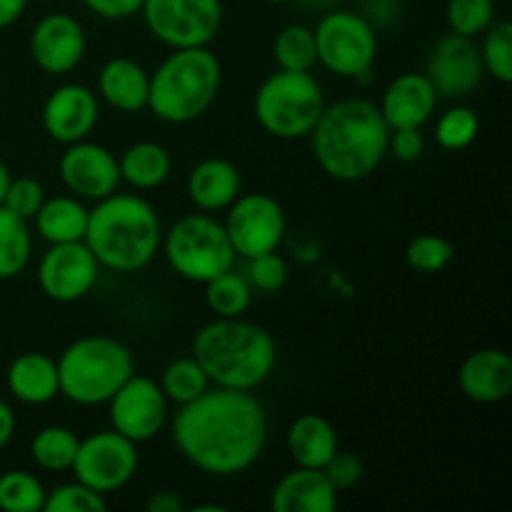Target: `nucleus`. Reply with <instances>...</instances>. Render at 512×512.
Wrapping results in <instances>:
<instances>
[{
	"mask_svg": "<svg viewBox=\"0 0 512 512\" xmlns=\"http://www.w3.org/2000/svg\"><path fill=\"white\" fill-rule=\"evenodd\" d=\"M83 3L90 13H95L98 18L105 20L133 18V15L140 13V8H143V0H83Z\"/></svg>",
	"mask_w": 512,
	"mask_h": 512,
	"instance_id": "37998d69",
	"label": "nucleus"
},
{
	"mask_svg": "<svg viewBox=\"0 0 512 512\" xmlns=\"http://www.w3.org/2000/svg\"><path fill=\"white\" fill-rule=\"evenodd\" d=\"M220 80L223 68L208 45L175 48L150 75V113L170 125L193 123L215 103Z\"/></svg>",
	"mask_w": 512,
	"mask_h": 512,
	"instance_id": "39448f33",
	"label": "nucleus"
},
{
	"mask_svg": "<svg viewBox=\"0 0 512 512\" xmlns=\"http://www.w3.org/2000/svg\"><path fill=\"white\" fill-rule=\"evenodd\" d=\"M35 233L48 245L78 243L88 228V208L75 195H55L45 198L33 218Z\"/></svg>",
	"mask_w": 512,
	"mask_h": 512,
	"instance_id": "a878e982",
	"label": "nucleus"
},
{
	"mask_svg": "<svg viewBox=\"0 0 512 512\" xmlns=\"http://www.w3.org/2000/svg\"><path fill=\"white\" fill-rule=\"evenodd\" d=\"M458 385L473 403H500L512 393V358L500 348L475 350L460 365Z\"/></svg>",
	"mask_w": 512,
	"mask_h": 512,
	"instance_id": "aec40b11",
	"label": "nucleus"
},
{
	"mask_svg": "<svg viewBox=\"0 0 512 512\" xmlns=\"http://www.w3.org/2000/svg\"><path fill=\"white\" fill-rule=\"evenodd\" d=\"M485 73L493 75L503 85L512 83V25L508 20H498L485 30V40L480 45Z\"/></svg>",
	"mask_w": 512,
	"mask_h": 512,
	"instance_id": "f704fd0d",
	"label": "nucleus"
},
{
	"mask_svg": "<svg viewBox=\"0 0 512 512\" xmlns=\"http://www.w3.org/2000/svg\"><path fill=\"white\" fill-rule=\"evenodd\" d=\"M193 358L210 385L255 390L273 375L278 348L273 335L243 318H215L195 333Z\"/></svg>",
	"mask_w": 512,
	"mask_h": 512,
	"instance_id": "20e7f679",
	"label": "nucleus"
},
{
	"mask_svg": "<svg viewBox=\"0 0 512 512\" xmlns=\"http://www.w3.org/2000/svg\"><path fill=\"white\" fill-rule=\"evenodd\" d=\"M170 435L200 473L230 478L253 468L268 443V413L253 390L213 388L180 405Z\"/></svg>",
	"mask_w": 512,
	"mask_h": 512,
	"instance_id": "f257e3e1",
	"label": "nucleus"
},
{
	"mask_svg": "<svg viewBox=\"0 0 512 512\" xmlns=\"http://www.w3.org/2000/svg\"><path fill=\"white\" fill-rule=\"evenodd\" d=\"M33 238L28 220L18 218L0 205V280L18 278L30 263Z\"/></svg>",
	"mask_w": 512,
	"mask_h": 512,
	"instance_id": "cd10ccee",
	"label": "nucleus"
},
{
	"mask_svg": "<svg viewBox=\"0 0 512 512\" xmlns=\"http://www.w3.org/2000/svg\"><path fill=\"white\" fill-rule=\"evenodd\" d=\"M308 5H313V8H330V5L335 3V0H305Z\"/></svg>",
	"mask_w": 512,
	"mask_h": 512,
	"instance_id": "8fccbe9b",
	"label": "nucleus"
},
{
	"mask_svg": "<svg viewBox=\"0 0 512 512\" xmlns=\"http://www.w3.org/2000/svg\"><path fill=\"white\" fill-rule=\"evenodd\" d=\"M188 195L203 213L225 210L240 195V170L225 158L200 160L188 175Z\"/></svg>",
	"mask_w": 512,
	"mask_h": 512,
	"instance_id": "b1692460",
	"label": "nucleus"
},
{
	"mask_svg": "<svg viewBox=\"0 0 512 512\" xmlns=\"http://www.w3.org/2000/svg\"><path fill=\"white\" fill-rule=\"evenodd\" d=\"M60 395L73 405H105L115 390L135 373L133 353L108 335L73 340L55 360Z\"/></svg>",
	"mask_w": 512,
	"mask_h": 512,
	"instance_id": "423d86ee",
	"label": "nucleus"
},
{
	"mask_svg": "<svg viewBox=\"0 0 512 512\" xmlns=\"http://www.w3.org/2000/svg\"><path fill=\"white\" fill-rule=\"evenodd\" d=\"M275 512H335L338 490L318 468H295L278 480L270 498Z\"/></svg>",
	"mask_w": 512,
	"mask_h": 512,
	"instance_id": "412c9836",
	"label": "nucleus"
},
{
	"mask_svg": "<svg viewBox=\"0 0 512 512\" xmlns=\"http://www.w3.org/2000/svg\"><path fill=\"white\" fill-rule=\"evenodd\" d=\"M58 173L75 198L93 203L113 195L120 185L118 158L103 145L90 143L88 138L65 145L58 160Z\"/></svg>",
	"mask_w": 512,
	"mask_h": 512,
	"instance_id": "dca6fc26",
	"label": "nucleus"
},
{
	"mask_svg": "<svg viewBox=\"0 0 512 512\" xmlns=\"http://www.w3.org/2000/svg\"><path fill=\"white\" fill-rule=\"evenodd\" d=\"M8 390L25 405H45L60 395L58 365L45 353H20L5 375Z\"/></svg>",
	"mask_w": 512,
	"mask_h": 512,
	"instance_id": "5701e85b",
	"label": "nucleus"
},
{
	"mask_svg": "<svg viewBox=\"0 0 512 512\" xmlns=\"http://www.w3.org/2000/svg\"><path fill=\"white\" fill-rule=\"evenodd\" d=\"M323 473L328 475V480L333 483V488L338 493H345V490H353L355 485L363 480V460L353 453H335L333 458L328 460V465L323 468Z\"/></svg>",
	"mask_w": 512,
	"mask_h": 512,
	"instance_id": "a19ab883",
	"label": "nucleus"
},
{
	"mask_svg": "<svg viewBox=\"0 0 512 512\" xmlns=\"http://www.w3.org/2000/svg\"><path fill=\"white\" fill-rule=\"evenodd\" d=\"M120 180L135 190H155L168 180L173 170L170 153L160 143L153 140H140L125 148V153L118 158Z\"/></svg>",
	"mask_w": 512,
	"mask_h": 512,
	"instance_id": "bb28decb",
	"label": "nucleus"
},
{
	"mask_svg": "<svg viewBox=\"0 0 512 512\" xmlns=\"http://www.w3.org/2000/svg\"><path fill=\"white\" fill-rule=\"evenodd\" d=\"M438 93L433 90L425 73H403L385 88L380 100V113L390 130L423 128L435 113Z\"/></svg>",
	"mask_w": 512,
	"mask_h": 512,
	"instance_id": "6ab92c4d",
	"label": "nucleus"
},
{
	"mask_svg": "<svg viewBox=\"0 0 512 512\" xmlns=\"http://www.w3.org/2000/svg\"><path fill=\"white\" fill-rule=\"evenodd\" d=\"M205 285V303L213 310L215 318H243L253 303V288L243 273L233 268L215 275Z\"/></svg>",
	"mask_w": 512,
	"mask_h": 512,
	"instance_id": "c756f323",
	"label": "nucleus"
},
{
	"mask_svg": "<svg viewBox=\"0 0 512 512\" xmlns=\"http://www.w3.org/2000/svg\"><path fill=\"white\" fill-rule=\"evenodd\" d=\"M145 510L148 512H183L185 503L178 498L173 490H158L145 500Z\"/></svg>",
	"mask_w": 512,
	"mask_h": 512,
	"instance_id": "a18cd8bd",
	"label": "nucleus"
},
{
	"mask_svg": "<svg viewBox=\"0 0 512 512\" xmlns=\"http://www.w3.org/2000/svg\"><path fill=\"white\" fill-rule=\"evenodd\" d=\"M160 245L173 273L200 285L233 268L238 258L223 223L208 213L183 215L175 220Z\"/></svg>",
	"mask_w": 512,
	"mask_h": 512,
	"instance_id": "6e6552de",
	"label": "nucleus"
},
{
	"mask_svg": "<svg viewBox=\"0 0 512 512\" xmlns=\"http://www.w3.org/2000/svg\"><path fill=\"white\" fill-rule=\"evenodd\" d=\"M105 405L115 433L133 440L135 445L153 440L168 425V398L160 385L145 375H130Z\"/></svg>",
	"mask_w": 512,
	"mask_h": 512,
	"instance_id": "ddd939ff",
	"label": "nucleus"
},
{
	"mask_svg": "<svg viewBox=\"0 0 512 512\" xmlns=\"http://www.w3.org/2000/svg\"><path fill=\"white\" fill-rule=\"evenodd\" d=\"M140 15L170 50L205 48L223 25V0H143Z\"/></svg>",
	"mask_w": 512,
	"mask_h": 512,
	"instance_id": "9d476101",
	"label": "nucleus"
},
{
	"mask_svg": "<svg viewBox=\"0 0 512 512\" xmlns=\"http://www.w3.org/2000/svg\"><path fill=\"white\" fill-rule=\"evenodd\" d=\"M10 178H13V175H10L8 165H5L3 160H0V205H3L5 190H8V185H10Z\"/></svg>",
	"mask_w": 512,
	"mask_h": 512,
	"instance_id": "09e8293b",
	"label": "nucleus"
},
{
	"mask_svg": "<svg viewBox=\"0 0 512 512\" xmlns=\"http://www.w3.org/2000/svg\"><path fill=\"white\" fill-rule=\"evenodd\" d=\"M310 138L325 175L340 183H358L370 178L388 155L390 128L378 105L365 98H345L325 105Z\"/></svg>",
	"mask_w": 512,
	"mask_h": 512,
	"instance_id": "f03ea898",
	"label": "nucleus"
},
{
	"mask_svg": "<svg viewBox=\"0 0 512 512\" xmlns=\"http://www.w3.org/2000/svg\"><path fill=\"white\" fill-rule=\"evenodd\" d=\"M45 200V190L43 185L38 183L35 178H10L8 190H5V198H3V208H8L10 213H15L18 218L23 220H33L35 213L40 210Z\"/></svg>",
	"mask_w": 512,
	"mask_h": 512,
	"instance_id": "ea45409f",
	"label": "nucleus"
},
{
	"mask_svg": "<svg viewBox=\"0 0 512 512\" xmlns=\"http://www.w3.org/2000/svg\"><path fill=\"white\" fill-rule=\"evenodd\" d=\"M88 40L73 15L50 13L38 20L30 35V55L35 65L48 75L73 73L83 60Z\"/></svg>",
	"mask_w": 512,
	"mask_h": 512,
	"instance_id": "f3484780",
	"label": "nucleus"
},
{
	"mask_svg": "<svg viewBox=\"0 0 512 512\" xmlns=\"http://www.w3.org/2000/svg\"><path fill=\"white\" fill-rule=\"evenodd\" d=\"M100 263L83 240L50 245L38 263V285L45 298L55 303L83 300L95 288Z\"/></svg>",
	"mask_w": 512,
	"mask_h": 512,
	"instance_id": "2eb2a0df",
	"label": "nucleus"
},
{
	"mask_svg": "<svg viewBox=\"0 0 512 512\" xmlns=\"http://www.w3.org/2000/svg\"><path fill=\"white\" fill-rule=\"evenodd\" d=\"M15 433V413L5 400H0V450L13 440Z\"/></svg>",
	"mask_w": 512,
	"mask_h": 512,
	"instance_id": "de8ad7c7",
	"label": "nucleus"
},
{
	"mask_svg": "<svg viewBox=\"0 0 512 512\" xmlns=\"http://www.w3.org/2000/svg\"><path fill=\"white\" fill-rule=\"evenodd\" d=\"M75 480L100 495L125 488L138 473V445L115 430H98L80 440L73 460Z\"/></svg>",
	"mask_w": 512,
	"mask_h": 512,
	"instance_id": "9b49d317",
	"label": "nucleus"
},
{
	"mask_svg": "<svg viewBox=\"0 0 512 512\" xmlns=\"http://www.w3.org/2000/svg\"><path fill=\"white\" fill-rule=\"evenodd\" d=\"M80 438L65 425H48L30 440V458L48 473H65L73 468Z\"/></svg>",
	"mask_w": 512,
	"mask_h": 512,
	"instance_id": "c85d7f7f",
	"label": "nucleus"
},
{
	"mask_svg": "<svg viewBox=\"0 0 512 512\" xmlns=\"http://www.w3.org/2000/svg\"><path fill=\"white\" fill-rule=\"evenodd\" d=\"M455 258V248L450 240H445L443 235L423 233L418 238H413L405 248V260L413 270L423 275H435L440 270L448 268Z\"/></svg>",
	"mask_w": 512,
	"mask_h": 512,
	"instance_id": "c9c22d12",
	"label": "nucleus"
},
{
	"mask_svg": "<svg viewBox=\"0 0 512 512\" xmlns=\"http://www.w3.org/2000/svg\"><path fill=\"white\" fill-rule=\"evenodd\" d=\"M160 390L168 398V403L173 405H185L193 403L195 398L205 393L210 388V380L205 375V370L200 368L198 360L190 355V358H178L163 370V378H160Z\"/></svg>",
	"mask_w": 512,
	"mask_h": 512,
	"instance_id": "2f4dec72",
	"label": "nucleus"
},
{
	"mask_svg": "<svg viewBox=\"0 0 512 512\" xmlns=\"http://www.w3.org/2000/svg\"><path fill=\"white\" fill-rule=\"evenodd\" d=\"M323 108L325 98L318 80L293 70H278L265 78L253 100L260 128L280 140L308 138Z\"/></svg>",
	"mask_w": 512,
	"mask_h": 512,
	"instance_id": "0eeeda50",
	"label": "nucleus"
},
{
	"mask_svg": "<svg viewBox=\"0 0 512 512\" xmlns=\"http://www.w3.org/2000/svg\"><path fill=\"white\" fill-rule=\"evenodd\" d=\"M445 18H448L450 33L475 38L493 25L495 3L493 0H448Z\"/></svg>",
	"mask_w": 512,
	"mask_h": 512,
	"instance_id": "e433bc0d",
	"label": "nucleus"
},
{
	"mask_svg": "<svg viewBox=\"0 0 512 512\" xmlns=\"http://www.w3.org/2000/svg\"><path fill=\"white\" fill-rule=\"evenodd\" d=\"M265 3H273V5H285V3H293V0H265Z\"/></svg>",
	"mask_w": 512,
	"mask_h": 512,
	"instance_id": "3c124183",
	"label": "nucleus"
},
{
	"mask_svg": "<svg viewBox=\"0 0 512 512\" xmlns=\"http://www.w3.org/2000/svg\"><path fill=\"white\" fill-rule=\"evenodd\" d=\"M245 278H248L250 288L260 290V293H278L288 283V263L280 258L278 250L270 253L255 255V258L245 260Z\"/></svg>",
	"mask_w": 512,
	"mask_h": 512,
	"instance_id": "58836bf2",
	"label": "nucleus"
},
{
	"mask_svg": "<svg viewBox=\"0 0 512 512\" xmlns=\"http://www.w3.org/2000/svg\"><path fill=\"white\" fill-rule=\"evenodd\" d=\"M48 490L28 470H8L0 475V510L5 512H40Z\"/></svg>",
	"mask_w": 512,
	"mask_h": 512,
	"instance_id": "473e14b6",
	"label": "nucleus"
},
{
	"mask_svg": "<svg viewBox=\"0 0 512 512\" xmlns=\"http://www.w3.org/2000/svg\"><path fill=\"white\" fill-rule=\"evenodd\" d=\"M83 243L100 263L115 273L148 268L163 243V225L145 198L115 190L88 210Z\"/></svg>",
	"mask_w": 512,
	"mask_h": 512,
	"instance_id": "7ed1b4c3",
	"label": "nucleus"
},
{
	"mask_svg": "<svg viewBox=\"0 0 512 512\" xmlns=\"http://www.w3.org/2000/svg\"><path fill=\"white\" fill-rule=\"evenodd\" d=\"M225 215V233L230 245L240 258H255V255L278 250L285 238V213L283 205L268 193L238 195L228 205Z\"/></svg>",
	"mask_w": 512,
	"mask_h": 512,
	"instance_id": "f8f14e48",
	"label": "nucleus"
},
{
	"mask_svg": "<svg viewBox=\"0 0 512 512\" xmlns=\"http://www.w3.org/2000/svg\"><path fill=\"white\" fill-rule=\"evenodd\" d=\"M388 153H393L400 163H415L425 153V138L420 128H395L390 130Z\"/></svg>",
	"mask_w": 512,
	"mask_h": 512,
	"instance_id": "79ce46f5",
	"label": "nucleus"
},
{
	"mask_svg": "<svg viewBox=\"0 0 512 512\" xmlns=\"http://www.w3.org/2000/svg\"><path fill=\"white\" fill-rule=\"evenodd\" d=\"M318 63L338 78H365L378 55V33L360 13L328 10L313 28Z\"/></svg>",
	"mask_w": 512,
	"mask_h": 512,
	"instance_id": "1a4fd4ad",
	"label": "nucleus"
},
{
	"mask_svg": "<svg viewBox=\"0 0 512 512\" xmlns=\"http://www.w3.org/2000/svg\"><path fill=\"white\" fill-rule=\"evenodd\" d=\"M98 118V95L80 83L60 85L43 105V130L60 145L88 138L98 125Z\"/></svg>",
	"mask_w": 512,
	"mask_h": 512,
	"instance_id": "a211bd4d",
	"label": "nucleus"
},
{
	"mask_svg": "<svg viewBox=\"0 0 512 512\" xmlns=\"http://www.w3.org/2000/svg\"><path fill=\"white\" fill-rule=\"evenodd\" d=\"M150 73L133 58H110L98 73V95L120 113L148 108Z\"/></svg>",
	"mask_w": 512,
	"mask_h": 512,
	"instance_id": "4be33fe9",
	"label": "nucleus"
},
{
	"mask_svg": "<svg viewBox=\"0 0 512 512\" xmlns=\"http://www.w3.org/2000/svg\"><path fill=\"white\" fill-rule=\"evenodd\" d=\"M363 10H365L363 18L375 28V25L393 23L400 13V5H398V0H365Z\"/></svg>",
	"mask_w": 512,
	"mask_h": 512,
	"instance_id": "c03bdc74",
	"label": "nucleus"
},
{
	"mask_svg": "<svg viewBox=\"0 0 512 512\" xmlns=\"http://www.w3.org/2000/svg\"><path fill=\"white\" fill-rule=\"evenodd\" d=\"M340 450L333 423L318 413H305L290 425L288 453L300 468L323 470L328 460Z\"/></svg>",
	"mask_w": 512,
	"mask_h": 512,
	"instance_id": "393cba45",
	"label": "nucleus"
},
{
	"mask_svg": "<svg viewBox=\"0 0 512 512\" xmlns=\"http://www.w3.org/2000/svg\"><path fill=\"white\" fill-rule=\"evenodd\" d=\"M25 5L28 0H0V30L18 23L20 15L25 13Z\"/></svg>",
	"mask_w": 512,
	"mask_h": 512,
	"instance_id": "49530a36",
	"label": "nucleus"
},
{
	"mask_svg": "<svg viewBox=\"0 0 512 512\" xmlns=\"http://www.w3.org/2000/svg\"><path fill=\"white\" fill-rule=\"evenodd\" d=\"M273 55L280 70L310 73V70L318 65V50H315L313 28L300 23L285 25V28L275 35Z\"/></svg>",
	"mask_w": 512,
	"mask_h": 512,
	"instance_id": "7c9ffc66",
	"label": "nucleus"
},
{
	"mask_svg": "<svg viewBox=\"0 0 512 512\" xmlns=\"http://www.w3.org/2000/svg\"><path fill=\"white\" fill-rule=\"evenodd\" d=\"M480 133V118L468 105H453L435 120V143L443 150L458 153L475 143Z\"/></svg>",
	"mask_w": 512,
	"mask_h": 512,
	"instance_id": "72a5a7b5",
	"label": "nucleus"
},
{
	"mask_svg": "<svg viewBox=\"0 0 512 512\" xmlns=\"http://www.w3.org/2000/svg\"><path fill=\"white\" fill-rule=\"evenodd\" d=\"M108 508L105 495L95 493L83 483H65L45 495L43 512H103Z\"/></svg>",
	"mask_w": 512,
	"mask_h": 512,
	"instance_id": "4c0bfd02",
	"label": "nucleus"
},
{
	"mask_svg": "<svg viewBox=\"0 0 512 512\" xmlns=\"http://www.w3.org/2000/svg\"><path fill=\"white\" fill-rule=\"evenodd\" d=\"M425 78L430 80L438 98H468L483 83L485 65L475 38L448 33L430 48L425 58Z\"/></svg>",
	"mask_w": 512,
	"mask_h": 512,
	"instance_id": "4468645a",
	"label": "nucleus"
}]
</instances>
